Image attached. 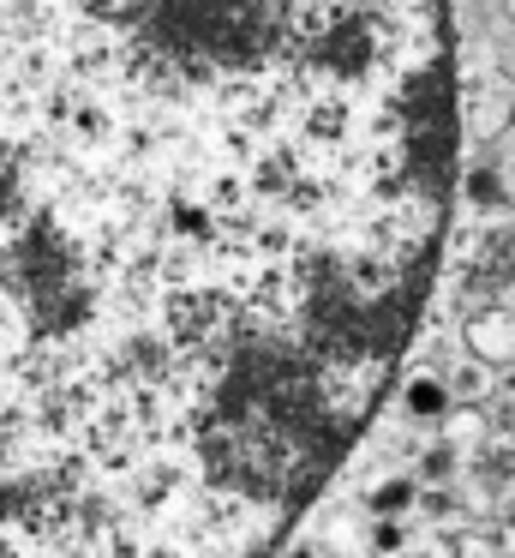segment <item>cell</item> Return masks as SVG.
<instances>
[{
	"label": "cell",
	"mask_w": 515,
	"mask_h": 558,
	"mask_svg": "<svg viewBox=\"0 0 515 558\" xmlns=\"http://www.w3.org/2000/svg\"><path fill=\"white\" fill-rule=\"evenodd\" d=\"M443 385H450V397H486L491 390V366H479V361H455L450 373H438Z\"/></svg>",
	"instance_id": "cell-7"
},
{
	"label": "cell",
	"mask_w": 515,
	"mask_h": 558,
	"mask_svg": "<svg viewBox=\"0 0 515 558\" xmlns=\"http://www.w3.org/2000/svg\"><path fill=\"white\" fill-rule=\"evenodd\" d=\"M467 361H479V366H498V373H510V306H491V313H479V318H467Z\"/></svg>",
	"instance_id": "cell-3"
},
{
	"label": "cell",
	"mask_w": 515,
	"mask_h": 558,
	"mask_svg": "<svg viewBox=\"0 0 515 558\" xmlns=\"http://www.w3.org/2000/svg\"><path fill=\"white\" fill-rule=\"evenodd\" d=\"M455 193L474 198V210H503L510 205V193H503V169H491V162H474L467 174H455Z\"/></svg>",
	"instance_id": "cell-5"
},
{
	"label": "cell",
	"mask_w": 515,
	"mask_h": 558,
	"mask_svg": "<svg viewBox=\"0 0 515 558\" xmlns=\"http://www.w3.org/2000/svg\"><path fill=\"white\" fill-rule=\"evenodd\" d=\"M479 433H486V426H479L474 414H455V433L450 438H479Z\"/></svg>",
	"instance_id": "cell-9"
},
{
	"label": "cell",
	"mask_w": 515,
	"mask_h": 558,
	"mask_svg": "<svg viewBox=\"0 0 515 558\" xmlns=\"http://www.w3.org/2000/svg\"><path fill=\"white\" fill-rule=\"evenodd\" d=\"M395 409H402V421H414V426H443L450 409H455V397H450V385H443L438 373H414V378L395 385Z\"/></svg>",
	"instance_id": "cell-2"
},
{
	"label": "cell",
	"mask_w": 515,
	"mask_h": 558,
	"mask_svg": "<svg viewBox=\"0 0 515 558\" xmlns=\"http://www.w3.org/2000/svg\"><path fill=\"white\" fill-rule=\"evenodd\" d=\"M366 505H371V517H407L419 505V481L414 474H383V481H371Z\"/></svg>",
	"instance_id": "cell-4"
},
{
	"label": "cell",
	"mask_w": 515,
	"mask_h": 558,
	"mask_svg": "<svg viewBox=\"0 0 515 558\" xmlns=\"http://www.w3.org/2000/svg\"><path fill=\"white\" fill-rule=\"evenodd\" d=\"M450 0H0V558H275L431 318Z\"/></svg>",
	"instance_id": "cell-1"
},
{
	"label": "cell",
	"mask_w": 515,
	"mask_h": 558,
	"mask_svg": "<svg viewBox=\"0 0 515 558\" xmlns=\"http://www.w3.org/2000/svg\"><path fill=\"white\" fill-rule=\"evenodd\" d=\"M455 469H462V445L455 438H443V445H426V457H419V469H414V481L419 486H443V481H455Z\"/></svg>",
	"instance_id": "cell-6"
},
{
	"label": "cell",
	"mask_w": 515,
	"mask_h": 558,
	"mask_svg": "<svg viewBox=\"0 0 515 558\" xmlns=\"http://www.w3.org/2000/svg\"><path fill=\"white\" fill-rule=\"evenodd\" d=\"M282 558H323L318 546H282Z\"/></svg>",
	"instance_id": "cell-10"
},
{
	"label": "cell",
	"mask_w": 515,
	"mask_h": 558,
	"mask_svg": "<svg viewBox=\"0 0 515 558\" xmlns=\"http://www.w3.org/2000/svg\"><path fill=\"white\" fill-rule=\"evenodd\" d=\"M366 541H371V553H378V558L402 553V546H407V529H402V517H371Z\"/></svg>",
	"instance_id": "cell-8"
}]
</instances>
